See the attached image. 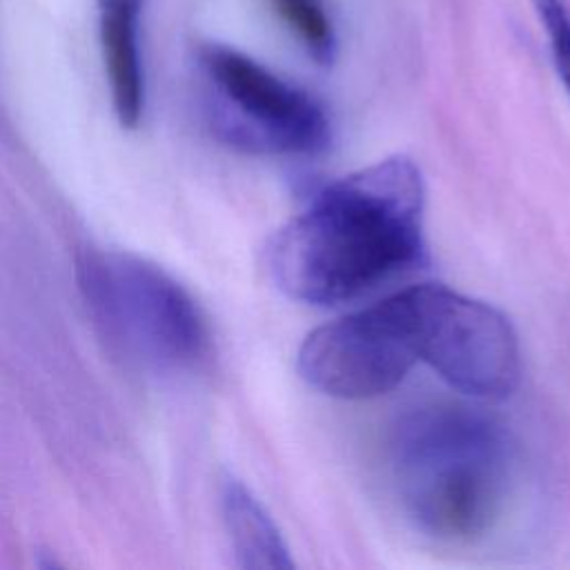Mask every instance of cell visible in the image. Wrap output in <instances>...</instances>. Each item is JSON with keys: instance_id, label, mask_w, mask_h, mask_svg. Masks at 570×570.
<instances>
[{"instance_id": "obj_1", "label": "cell", "mask_w": 570, "mask_h": 570, "mask_svg": "<svg viewBox=\"0 0 570 570\" xmlns=\"http://www.w3.org/2000/svg\"><path fill=\"white\" fill-rule=\"evenodd\" d=\"M425 183L392 156L325 185L265 249L276 287L309 305L356 298L425 261Z\"/></svg>"}, {"instance_id": "obj_2", "label": "cell", "mask_w": 570, "mask_h": 570, "mask_svg": "<svg viewBox=\"0 0 570 570\" xmlns=\"http://www.w3.org/2000/svg\"><path fill=\"white\" fill-rule=\"evenodd\" d=\"M390 476L405 519L441 543H474L503 517L517 448L494 416L465 405H425L392 430Z\"/></svg>"}, {"instance_id": "obj_3", "label": "cell", "mask_w": 570, "mask_h": 570, "mask_svg": "<svg viewBox=\"0 0 570 570\" xmlns=\"http://www.w3.org/2000/svg\"><path fill=\"white\" fill-rule=\"evenodd\" d=\"M78 283L109 347L158 372L194 367L207 352V323L191 294L156 263L127 252L87 249Z\"/></svg>"}, {"instance_id": "obj_4", "label": "cell", "mask_w": 570, "mask_h": 570, "mask_svg": "<svg viewBox=\"0 0 570 570\" xmlns=\"http://www.w3.org/2000/svg\"><path fill=\"white\" fill-rule=\"evenodd\" d=\"M214 89V129L227 145L258 156H305L330 140L318 100L249 56L209 45L200 53Z\"/></svg>"}, {"instance_id": "obj_5", "label": "cell", "mask_w": 570, "mask_h": 570, "mask_svg": "<svg viewBox=\"0 0 570 570\" xmlns=\"http://www.w3.org/2000/svg\"><path fill=\"white\" fill-rule=\"evenodd\" d=\"M419 361L476 399H505L521 379L519 338L503 312L443 285L403 289Z\"/></svg>"}, {"instance_id": "obj_6", "label": "cell", "mask_w": 570, "mask_h": 570, "mask_svg": "<svg viewBox=\"0 0 570 570\" xmlns=\"http://www.w3.org/2000/svg\"><path fill=\"white\" fill-rule=\"evenodd\" d=\"M419 363L405 292L309 332L296 365L314 390L336 399H372L394 390Z\"/></svg>"}, {"instance_id": "obj_7", "label": "cell", "mask_w": 570, "mask_h": 570, "mask_svg": "<svg viewBox=\"0 0 570 570\" xmlns=\"http://www.w3.org/2000/svg\"><path fill=\"white\" fill-rule=\"evenodd\" d=\"M140 0H102L100 42L109 76L114 111L122 127H136L142 116L145 85L138 53Z\"/></svg>"}, {"instance_id": "obj_8", "label": "cell", "mask_w": 570, "mask_h": 570, "mask_svg": "<svg viewBox=\"0 0 570 570\" xmlns=\"http://www.w3.org/2000/svg\"><path fill=\"white\" fill-rule=\"evenodd\" d=\"M220 505L232 550L240 568H294V559L278 525L238 479L227 476L223 481Z\"/></svg>"}, {"instance_id": "obj_9", "label": "cell", "mask_w": 570, "mask_h": 570, "mask_svg": "<svg viewBox=\"0 0 570 570\" xmlns=\"http://www.w3.org/2000/svg\"><path fill=\"white\" fill-rule=\"evenodd\" d=\"M274 7L314 60L332 62L336 36L323 0H274Z\"/></svg>"}, {"instance_id": "obj_10", "label": "cell", "mask_w": 570, "mask_h": 570, "mask_svg": "<svg viewBox=\"0 0 570 570\" xmlns=\"http://www.w3.org/2000/svg\"><path fill=\"white\" fill-rule=\"evenodd\" d=\"M532 4L550 38V49L559 78L570 94V13L563 0H532Z\"/></svg>"}]
</instances>
